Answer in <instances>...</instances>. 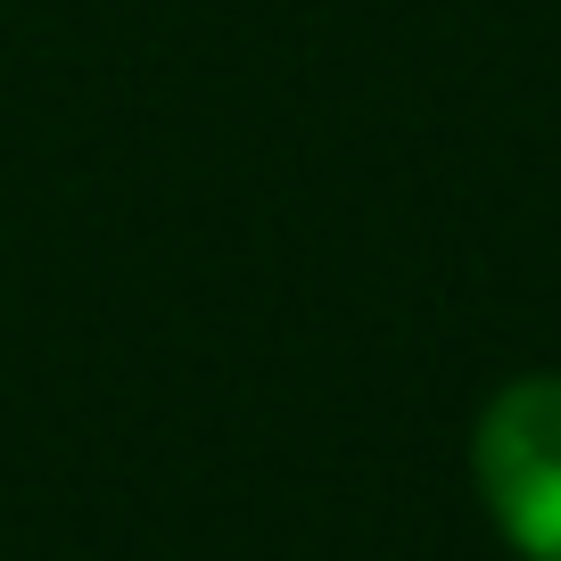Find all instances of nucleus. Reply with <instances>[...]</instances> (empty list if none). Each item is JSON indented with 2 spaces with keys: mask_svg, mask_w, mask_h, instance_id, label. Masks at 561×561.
<instances>
[{
  "mask_svg": "<svg viewBox=\"0 0 561 561\" xmlns=\"http://www.w3.org/2000/svg\"><path fill=\"white\" fill-rule=\"evenodd\" d=\"M471 471L520 561H561V371L512 380L479 413Z\"/></svg>",
  "mask_w": 561,
  "mask_h": 561,
  "instance_id": "nucleus-1",
  "label": "nucleus"
}]
</instances>
